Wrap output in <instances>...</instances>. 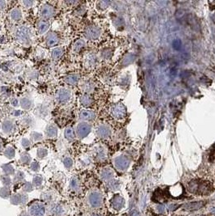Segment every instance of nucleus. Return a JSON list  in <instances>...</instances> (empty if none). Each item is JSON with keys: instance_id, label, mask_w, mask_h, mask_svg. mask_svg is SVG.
Instances as JSON below:
<instances>
[{"instance_id": "nucleus-1", "label": "nucleus", "mask_w": 215, "mask_h": 216, "mask_svg": "<svg viewBox=\"0 0 215 216\" xmlns=\"http://www.w3.org/2000/svg\"><path fill=\"white\" fill-rule=\"evenodd\" d=\"M92 126L89 123L86 122H82L77 125L75 129V135L79 139H83L86 138L91 132Z\"/></svg>"}, {"instance_id": "nucleus-2", "label": "nucleus", "mask_w": 215, "mask_h": 216, "mask_svg": "<svg viewBox=\"0 0 215 216\" xmlns=\"http://www.w3.org/2000/svg\"><path fill=\"white\" fill-rule=\"evenodd\" d=\"M16 39L19 42L23 43L24 45H28L31 41L30 40V31L27 27H21L18 28L15 32Z\"/></svg>"}, {"instance_id": "nucleus-3", "label": "nucleus", "mask_w": 215, "mask_h": 216, "mask_svg": "<svg viewBox=\"0 0 215 216\" xmlns=\"http://www.w3.org/2000/svg\"><path fill=\"white\" fill-rule=\"evenodd\" d=\"M71 92L66 88H61L56 92L55 100L59 104H66L71 99Z\"/></svg>"}, {"instance_id": "nucleus-4", "label": "nucleus", "mask_w": 215, "mask_h": 216, "mask_svg": "<svg viewBox=\"0 0 215 216\" xmlns=\"http://www.w3.org/2000/svg\"><path fill=\"white\" fill-rule=\"evenodd\" d=\"M55 14V9L52 5L45 3L41 6V15L43 19H48L53 17Z\"/></svg>"}, {"instance_id": "nucleus-5", "label": "nucleus", "mask_w": 215, "mask_h": 216, "mask_svg": "<svg viewBox=\"0 0 215 216\" xmlns=\"http://www.w3.org/2000/svg\"><path fill=\"white\" fill-rule=\"evenodd\" d=\"M60 41V37L56 32H49L45 38V44L48 47H53L58 45Z\"/></svg>"}, {"instance_id": "nucleus-6", "label": "nucleus", "mask_w": 215, "mask_h": 216, "mask_svg": "<svg viewBox=\"0 0 215 216\" xmlns=\"http://www.w3.org/2000/svg\"><path fill=\"white\" fill-rule=\"evenodd\" d=\"M85 35L87 38L91 40H96L100 36V29L96 26L91 25L88 26L85 30Z\"/></svg>"}, {"instance_id": "nucleus-7", "label": "nucleus", "mask_w": 215, "mask_h": 216, "mask_svg": "<svg viewBox=\"0 0 215 216\" xmlns=\"http://www.w3.org/2000/svg\"><path fill=\"white\" fill-rule=\"evenodd\" d=\"M212 190H213V187L209 182H201V183L197 182L196 193L199 194H209L212 192Z\"/></svg>"}, {"instance_id": "nucleus-8", "label": "nucleus", "mask_w": 215, "mask_h": 216, "mask_svg": "<svg viewBox=\"0 0 215 216\" xmlns=\"http://www.w3.org/2000/svg\"><path fill=\"white\" fill-rule=\"evenodd\" d=\"M96 118L95 112L90 109H83L79 113V118L83 121H92Z\"/></svg>"}, {"instance_id": "nucleus-9", "label": "nucleus", "mask_w": 215, "mask_h": 216, "mask_svg": "<svg viewBox=\"0 0 215 216\" xmlns=\"http://www.w3.org/2000/svg\"><path fill=\"white\" fill-rule=\"evenodd\" d=\"M30 213L32 216H43L45 208L41 204H34L30 209Z\"/></svg>"}, {"instance_id": "nucleus-10", "label": "nucleus", "mask_w": 215, "mask_h": 216, "mask_svg": "<svg viewBox=\"0 0 215 216\" xmlns=\"http://www.w3.org/2000/svg\"><path fill=\"white\" fill-rule=\"evenodd\" d=\"M2 130L4 134H11L15 130V123L11 120L6 119L2 122Z\"/></svg>"}, {"instance_id": "nucleus-11", "label": "nucleus", "mask_w": 215, "mask_h": 216, "mask_svg": "<svg viewBox=\"0 0 215 216\" xmlns=\"http://www.w3.org/2000/svg\"><path fill=\"white\" fill-rule=\"evenodd\" d=\"M79 79H80V76L79 74H71L64 78V82L68 85L74 86L79 83Z\"/></svg>"}, {"instance_id": "nucleus-12", "label": "nucleus", "mask_w": 215, "mask_h": 216, "mask_svg": "<svg viewBox=\"0 0 215 216\" xmlns=\"http://www.w3.org/2000/svg\"><path fill=\"white\" fill-rule=\"evenodd\" d=\"M49 28V23L47 19H41L37 24V32L39 34H44Z\"/></svg>"}, {"instance_id": "nucleus-13", "label": "nucleus", "mask_w": 215, "mask_h": 216, "mask_svg": "<svg viewBox=\"0 0 215 216\" xmlns=\"http://www.w3.org/2000/svg\"><path fill=\"white\" fill-rule=\"evenodd\" d=\"M205 204V201H194V202H191V203L186 204L184 206V209L186 210H189V211H192V210H197L201 209V207L204 206Z\"/></svg>"}, {"instance_id": "nucleus-14", "label": "nucleus", "mask_w": 215, "mask_h": 216, "mask_svg": "<svg viewBox=\"0 0 215 216\" xmlns=\"http://www.w3.org/2000/svg\"><path fill=\"white\" fill-rule=\"evenodd\" d=\"M19 105L21 106V108L24 110H29L30 109H32V107L33 106V102L29 97H27V96H24V97H22L19 101Z\"/></svg>"}, {"instance_id": "nucleus-15", "label": "nucleus", "mask_w": 215, "mask_h": 216, "mask_svg": "<svg viewBox=\"0 0 215 216\" xmlns=\"http://www.w3.org/2000/svg\"><path fill=\"white\" fill-rule=\"evenodd\" d=\"M90 202L93 206L96 207V206H99L101 204V201H102V197H101V195L98 193H92L91 196H90Z\"/></svg>"}, {"instance_id": "nucleus-16", "label": "nucleus", "mask_w": 215, "mask_h": 216, "mask_svg": "<svg viewBox=\"0 0 215 216\" xmlns=\"http://www.w3.org/2000/svg\"><path fill=\"white\" fill-rule=\"evenodd\" d=\"M58 130L55 125H49L45 130V135L48 138H55L58 135Z\"/></svg>"}, {"instance_id": "nucleus-17", "label": "nucleus", "mask_w": 215, "mask_h": 216, "mask_svg": "<svg viewBox=\"0 0 215 216\" xmlns=\"http://www.w3.org/2000/svg\"><path fill=\"white\" fill-rule=\"evenodd\" d=\"M64 135L66 140L68 142H70V143L74 141L75 139V137H76L75 131L71 126L66 127L64 131Z\"/></svg>"}, {"instance_id": "nucleus-18", "label": "nucleus", "mask_w": 215, "mask_h": 216, "mask_svg": "<svg viewBox=\"0 0 215 216\" xmlns=\"http://www.w3.org/2000/svg\"><path fill=\"white\" fill-rule=\"evenodd\" d=\"M65 49L62 47H57L53 49L51 52V58L53 61L58 60L64 54Z\"/></svg>"}, {"instance_id": "nucleus-19", "label": "nucleus", "mask_w": 215, "mask_h": 216, "mask_svg": "<svg viewBox=\"0 0 215 216\" xmlns=\"http://www.w3.org/2000/svg\"><path fill=\"white\" fill-rule=\"evenodd\" d=\"M97 135L100 138H107L110 135V129L106 126H100L97 129Z\"/></svg>"}, {"instance_id": "nucleus-20", "label": "nucleus", "mask_w": 215, "mask_h": 216, "mask_svg": "<svg viewBox=\"0 0 215 216\" xmlns=\"http://www.w3.org/2000/svg\"><path fill=\"white\" fill-rule=\"evenodd\" d=\"M10 16H11V19L14 21H19L22 18V11L19 8H15L12 9L10 12Z\"/></svg>"}, {"instance_id": "nucleus-21", "label": "nucleus", "mask_w": 215, "mask_h": 216, "mask_svg": "<svg viewBox=\"0 0 215 216\" xmlns=\"http://www.w3.org/2000/svg\"><path fill=\"white\" fill-rule=\"evenodd\" d=\"M86 45L85 41L83 39H78L73 45V51L75 53H79V51H81L82 49L84 48Z\"/></svg>"}, {"instance_id": "nucleus-22", "label": "nucleus", "mask_w": 215, "mask_h": 216, "mask_svg": "<svg viewBox=\"0 0 215 216\" xmlns=\"http://www.w3.org/2000/svg\"><path fill=\"white\" fill-rule=\"evenodd\" d=\"M112 202H113V207L117 209V210H120L121 208L123 207L125 201H124V199L122 197H120L119 195H117L116 197H113Z\"/></svg>"}, {"instance_id": "nucleus-23", "label": "nucleus", "mask_w": 215, "mask_h": 216, "mask_svg": "<svg viewBox=\"0 0 215 216\" xmlns=\"http://www.w3.org/2000/svg\"><path fill=\"white\" fill-rule=\"evenodd\" d=\"M79 101H80V104H81L83 106H84V107H88L90 105H92V102H93L92 97L87 94L82 95V96H80Z\"/></svg>"}, {"instance_id": "nucleus-24", "label": "nucleus", "mask_w": 215, "mask_h": 216, "mask_svg": "<svg viewBox=\"0 0 215 216\" xmlns=\"http://www.w3.org/2000/svg\"><path fill=\"white\" fill-rule=\"evenodd\" d=\"M115 164H116V166H117V168L124 169L127 167V165H128V162H127V160H126L125 158H122V157H120V158H117V160H116Z\"/></svg>"}, {"instance_id": "nucleus-25", "label": "nucleus", "mask_w": 215, "mask_h": 216, "mask_svg": "<svg viewBox=\"0 0 215 216\" xmlns=\"http://www.w3.org/2000/svg\"><path fill=\"white\" fill-rule=\"evenodd\" d=\"M154 199L156 201H159V202H163V201H165L167 200L166 196L164 195L163 192L161 190H157L155 194H154Z\"/></svg>"}, {"instance_id": "nucleus-26", "label": "nucleus", "mask_w": 215, "mask_h": 216, "mask_svg": "<svg viewBox=\"0 0 215 216\" xmlns=\"http://www.w3.org/2000/svg\"><path fill=\"white\" fill-rule=\"evenodd\" d=\"M82 89L83 92H87V93L92 92L94 89V84L90 81L84 82L82 85Z\"/></svg>"}, {"instance_id": "nucleus-27", "label": "nucleus", "mask_w": 215, "mask_h": 216, "mask_svg": "<svg viewBox=\"0 0 215 216\" xmlns=\"http://www.w3.org/2000/svg\"><path fill=\"white\" fill-rule=\"evenodd\" d=\"M96 61H97V59H96V56L94 55V54H89L86 58V64L91 67V66H95V64L96 63Z\"/></svg>"}, {"instance_id": "nucleus-28", "label": "nucleus", "mask_w": 215, "mask_h": 216, "mask_svg": "<svg viewBox=\"0 0 215 216\" xmlns=\"http://www.w3.org/2000/svg\"><path fill=\"white\" fill-rule=\"evenodd\" d=\"M4 156L6 158L8 159H13L15 156V151L14 147H9L6 148V150L4 151Z\"/></svg>"}, {"instance_id": "nucleus-29", "label": "nucleus", "mask_w": 215, "mask_h": 216, "mask_svg": "<svg viewBox=\"0 0 215 216\" xmlns=\"http://www.w3.org/2000/svg\"><path fill=\"white\" fill-rule=\"evenodd\" d=\"M43 139V135L41 133L32 132L31 133V142H38Z\"/></svg>"}, {"instance_id": "nucleus-30", "label": "nucleus", "mask_w": 215, "mask_h": 216, "mask_svg": "<svg viewBox=\"0 0 215 216\" xmlns=\"http://www.w3.org/2000/svg\"><path fill=\"white\" fill-rule=\"evenodd\" d=\"M20 161L23 164H28V163L31 161V157H30V155L27 152H23L20 155Z\"/></svg>"}, {"instance_id": "nucleus-31", "label": "nucleus", "mask_w": 215, "mask_h": 216, "mask_svg": "<svg viewBox=\"0 0 215 216\" xmlns=\"http://www.w3.org/2000/svg\"><path fill=\"white\" fill-rule=\"evenodd\" d=\"M47 154H48V151L45 148H39V149H37L36 155H37V157H39V158H44L47 156Z\"/></svg>"}, {"instance_id": "nucleus-32", "label": "nucleus", "mask_w": 215, "mask_h": 216, "mask_svg": "<svg viewBox=\"0 0 215 216\" xmlns=\"http://www.w3.org/2000/svg\"><path fill=\"white\" fill-rule=\"evenodd\" d=\"M63 164H64V166L66 168H70L73 166V164H74V162H73V160L71 158L66 157L63 160Z\"/></svg>"}, {"instance_id": "nucleus-33", "label": "nucleus", "mask_w": 215, "mask_h": 216, "mask_svg": "<svg viewBox=\"0 0 215 216\" xmlns=\"http://www.w3.org/2000/svg\"><path fill=\"white\" fill-rule=\"evenodd\" d=\"M31 143H32V142L30 141L28 139H27V138H23V139H22L21 144H22V146H23V148L30 147Z\"/></svg>"}, {"instance_id": "nucleus-34", "label": "nucleus", "mask_w": 215, "mask_h": 216, "mask_svg": "<svg viewBox=\"0 0 215 216\" xmlns=\"http://www.w3.org/2000/svg\"><path fill=\"white\" fill-rule=\"evenodd\" d=\"M22 122H23V124L25 125V126H32V125H33V123H34L33 119H32V118H29L28 116L23 118Z\"/></svg>"}, {"instance_id": "nucleus-35", "label": "nucleus", "mask_w": 215, "mask_h": 216, "mask_svg": "<svg viewBox=\"0 0 215 216\" xmlns=\"http://www.w3.org/2000/svg\"><path fill=\"white\" fill-rule=\"evenodd\" d=\"M86 12V8L83 6H79L75 11V14L77 15H83Z\"/></svg>"}, {"instance_id": "nucleus-36", "label": "nucleus", "mask_w": 215, "mask_h": 216, "mask_svg": "<svg viewBox=\"0 0 215 216\" xmlns=\"http://www.w3.org/2000/svg\"><path fill=\"white\" fill-rule=\"evenodd\" d=\"M102 177L104 179H109V178H110L112 177V172L109 170H105V171L103 172Z\"/></svg>"}, {"instance_id": "nucleus-37", "label": "nucleus", "mask_w": 215, "mask_h": 216, "mask_svg": "<svg viewBox=\"0 0 215 216\" xmlns=\"http://www.w3.org/2000/svg\"><path fill=\"white\" fill-rule=\"evenodd\" d=\"M33 3H34V2H33V1H31V0H24V1H23V4L27 8L32 7Z\"/></svg>"}, {"instance_id": "nucleus-38", "label": "nucleus", "mask_w": 215, "mask_h": 216, "mask_svg": "<svg viewBox=\"0 0 215 216\" xmlns=\"http://www.w3.org/2000/svg\"><path fill=\"white\" fill-rule=\"evenodd\" d=\"M39 168H40V165H39L38 163L36 162V161H33L32 163V164H31V169L32 170H33V171H38Z\"/></svg>"}, {"instance_id": "nucleus-39", "label": "nucleus", "mask_w": 215, "mask_h": 216, "mask_svg": "<svg viewBox=\"0 0 215 216\" xmlns=\"http://www.w3.org/2000/svg\"><path fill=\"white\" fill-rule=\"evenodd\" d=\"M3 170L5 171V172L8 174H11L13 172V168H11L10 165H4L3 166Z\"/></svg>"}, {"instance_id": "nucleus-40", "label": "nucleus", "mask_w": 215, "mask_h": 216, "mask_svg": "<svg viewBox=\"0 0 215 216\" xmlns=\"http://www.w3.org/2000/svg\"><path fill=\"white\" fill-rule=\"evenodd\" d=\"M11 105L14 106V107H17L18 105H19V101H18V100L16 98H12L11 101Z\"/></svg>"}, {"instance_id": "nucleus-41", "label": "nucleus", "mask_w": 215, "mask_h": 216, "mask_svg": "<svg viewBox=\"0 0 215 216\" xmlns=\"http://www.w3.org/2000/svg\"><path fill=\"white\" fill-rule=\"evenodd\" d=\"M6 2H5V1H2V0H0V11L3 10V9L6 7Z\"/></svg>"}, {"instance_id": "nucleus-42", "label": "nucleus", "mask_w": 215, "mask_h": 216, "mask_svg": "<svg viewBox=\"0 0 215 216\" xmlns=\"http://www.w3.org/2000/svg\"><path fill=\"white\" fill-rule=\"evenodd\" d=\"M157 209H158V211L160 212V213H163L164 210H165V207H164L163 206H162V205L158 206Z\"/></svg>"}, {"instance_id": "nucleus-43", "label": "nucleus", "mask_w": 215, "mask_h": 216, "mask_svg": "<svg viewBox=\"0 0 215 216\" xmlns=\"http://www.w3.org/2000/svg\"><path fill=\"white\" fill-rule=\"evenodd\" d=\"M130 216H139V213L136 210H133L132 212H131Z\"/></svg>"}, {"instance_id": "nucleus-44", "label": "nucleus", "mask_w": 215, "mask_h": 216, "mask_svg": "<svg viewBox=\"0 0 215 216\" xmlns=\"http://www.w3.org/2000/svg\"><path fill=\"white\" fill-rule=\"evenodd\" d=\"M66 3H68V4L70 5H73V4H76V3H78V1H66Z\"/></svg>"}, {"instance_id": "nucleus-45", "label": "nucleus", "mask_w": 215, "mask_h": 216, "mask_svg": "<svg viewBox=\"0 0 215 216\" xmlns=\"http://www.w3.org/2000/svg\"><path fill=\"white\" fill-rule=\"evenodd\" d=\"M2 143H0V152H2Z\"/></svg>"}, {"instance_id": "nucleus-46", "label": "nucleus", "mask_w": 215, "mask_h": 216, "mask_svg": "<svg viewBox=\"0 0 215 216\" xmlns=\"http://www.w3.org/2000/svg\"><path fill=\"white\" fill-rule=\"evenodd\" d=\"M93 216H98V215H93Z\"/></svg>"}, {"instance_id": "nucleus-47", "label": "nucleus", "mask_w": 215, "mask_h": 216, "mask_svg": "<svg viewBox=\"0 0 215 216\" xmlns=\"http://www.w3.org/2000/svg\"><path fill=\"white\" fill-rule=\"evenodd\" d=\"M201 216H205V215H201Z\"/></svg>"}]
</instances>
